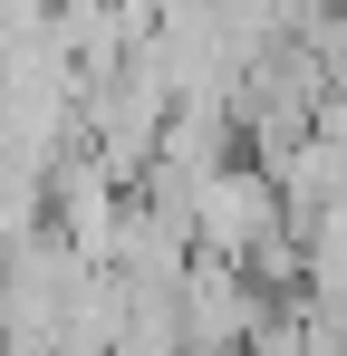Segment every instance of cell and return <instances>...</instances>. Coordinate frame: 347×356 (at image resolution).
<instances>
[{
	"mask_svg": "<svg viewBox=\"0 0 347 356\" xmlns=\"http://www.w3.org/2000/svg\"><path fill=\"white\" fill-rule=\"evenodd\" d=\"M174 222H183V241H193L203 260H241L251 241L289 232V222H280V193H270V174H261L251 154H222V164H203V174L183 183Z\"/></svg>",
	"mask_w": 347,
	"mask_h": 356,
	"instance_id": "1",
	"label": "cell"
}]
</instances>
